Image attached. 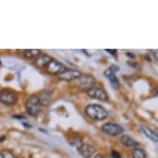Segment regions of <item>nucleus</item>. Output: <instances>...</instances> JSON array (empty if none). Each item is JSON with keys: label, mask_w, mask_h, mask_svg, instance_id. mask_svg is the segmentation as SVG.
<instances>
[{"label": "nucleus", "mask_w": 158, "mask_h": 158, "mask_svg": "<svg viewBox=\"0 0 158 158\" xmlns=\"http://www.w3.org/2000/svg\"><path fill=\"white\" fill-rule=\"evenodd\" d=\"M85 113L87 116L93 120L103 121L108 117V111L100 104H90L85 108Z\"/></svg>", "instance_id": "1"}, {"label": "nucleus", "mask_w": 158, "mask_h": 158, "mask_svg": "<svg viewBox=\"0 0 158 158\" xmlns=\"http://www.w3.org/2000/svg\"><path fill=\"white\" fill-rule=\"evenodd\" d=\"M25 109L29 115L33 117L37 116L42 109V104L39 99V96L36 94L30 96L25 103Z\"/></svg>", "instance_id": "2"}, {"label": "nucleus", "mask_w": 158, "mask_h": 158, "mask_svg": "<svg viewBox=\"0 0 158 158\" xmlns=\"http://www.w3.org/2000/svg\"><path fill=\"white\" fill-rule=\"evenodd\" d=\"M95 83V78L91 75H82L77 80H75V85L78 88L86 91L94 87Z\"/></svg>", "instance_id": "3"}, {"label": "nucleus", "mask_w": 158, "mask_h": 158, "mask_svg": "<svg viewBox=\"0 0 158 158\" xmlns=\"http://www.w3.org/2000/svg\"><path fill=\"white\" fill-rule=\"evenodd\" d=\"M87 95L90 98L96 99V100H98V101H109V95H108V94L101 87H95V86H94V87H92V88L87 90Z\"/></svg>", "instance_id": "4"}, {"label": "nucleus", "mask_w": 158, "mask_h": 158, "mask_svg": "<svg viewBox=\"0 0 158 158\" xmlns=\"http://www.w3.org/2000/svg\"><path fill=\"white\" fill-rule=\"evenodd\" d=\"M119 70V67L117 65H111L110 67H109L105 71H104V75L109 79V82L111 83L113 88L115 89L120 88V83L118 78L116 76V73Z\"/></svg>", "instance_id": "5"}, {"label": "nucleus", "mask_w": 158, "mask_h": 158, "mask_svg": "<svg viewBox=\"0 0 158 158\" xmlns=\"http://www.w3.org/2000/svg\"><path fill=\"white\" fill-rule=\"evenodd\" d=\"M18 100L16 93L9 89H3L0 92V102L5 105H14Z\"/></svg>", "instance_id": "6"}, {"label": "nucleus", "mask_w": 158, "mask_h": 158, "mask_svg": "<svg viewBox=\"0 0 158 158\" xmlns=\"http://www.w3.org/2000/svg\"><path fill=\"white\" fill-rule=\"evenodd\" d=\"M101 129L104 133H106V134L109 135V136H113V137L118 136V135H120L123 132V128L122 127V126L117 124V123H104L102 126Z\"/></svg>", "instance_id": "7"}, {"label": "nucleus", "mask_w": 158, "mask_h": 158, "mask_svg": "<svg viewBox=\"0 0 158 158\" xmlns=\"http://www.w3.org/2000/svg\"><path fill=\"white\" fill-rule=\"evenodd\" d=\"M82 75L81 70H74V69H65L62 73L59 75V79L60 81H72L77 80L78 78Z\"/></svg>", "instance_id": "8"}, {"label": "nucleus", "mask_w": 158, "mask_h": 158, "mask_svg": "<svg viewBox=\"0 0 158 158\" xmlns=\"http://www.w3.org/2000/svg\"><path fill=\"white\" fill-rule=\"evenodd\" d=\"M65 69L66 68L63 64L57 61V60H53V59L46 67L47 72L49 74H52V75H60V73H62Z\"/></svg>", "instance_id": "9"}, {"label": "nucleus", "mask_w": 158, "mask_h": 158, "mask_svg": "<svg viewBox=\"0 0 158 158\" xmlns=\"http://www.w3.org/2000/svg\"><path fill=\"white\" fill-rule=\"evenodd\" d=\"M78 150L84 158L91 157L94 153L95 152V148L94 146L89 144H84V143H82V145L78 148Z\"/></svg>", "instance_id": "10"}, {"label": "nucleus", "mask_w": 158, "mask_h": 158, "mask_svg": "<svg viewBox=\"0 0 158 158\" xmlns=\"http://www.w3.org/2000/svg\"><path fill=\"white\" fill-rule=\"evenodd\" d=\"M52 60V58L48 55L40 54L35 58V65L39 68H46Z\"/></svg>", "instance_id": "11"}, {"label": "nucleus", "mask_w": 158, "mask_h": 158, "mask_svg": "<svg viewBox=\"0 0 158 158\" xmlns=\"http://www.w3.org/2000/svg\"><path fill=\"white\" fill-rule=\"evenodd\" d=\"M141 129L143 131V132L145 134V136L148 138H149L150 140H152V142H155L156 143L157 142L158 137H157V133L152 130L151 127H149L147 125H141Z\"/></svg>", "instance_id": "12"}, {"label": "nucleus", "mask_w": 158, "mask_h": 158, "mask_svg": "<svg viewBox=\"0 0 158 158\" xmlns=\"http://www.w3.org/2000/svg\"><path fill=\"white\" fill-rule=\"evenodd\" d=\"M121 143L123 145L127 148H132V147H136L138 145V143L137 141L127 135H124L121 137Z\"/></svg>", "instance_id": "13"}, {"label": "nucleus", "mask_w": 158, "mask_h": 158, "mask_svg": "<svg viewBox=\"0 0 158 158\" xmlns=\"http://www.w3.org/2000/svg\"><path fill=\"white\" fill-rule=\"evenodd\" d=\"M39 99L41 101V104L42 105H48L50 103V100H51V93L48 92V91H44L42 92V94L39 97Z\"/></svg>", "instance_id": "14"}, {"label": "nucleus", "mask_w": 158, "mask_h": 158, "mask_svg": "<svg viewBox=\"0 0 158 158\" xmlns=\"http://www.w3.org/2000/svg\"><path fill=\"white\" fill-rule=\"evenodd\" d=\"M132 158H148V154L142 148H135L132 152Z\"/></svg>", "instance_id": "15"}, {"label": "nucleus", "mask_w": 158, "mask_h": 158, "mask_svg": "<svg viewBox=\"0 0 158 158\" xmlns=\"http://www.w3.org/2000/svg\"><path fill=\"white\" fill-rule=\"evenodd\" d=\"M40 50H26L24 52V56L26 58H28V59H32V58H36L38 55H40Z\"/></svg>", "instance_id": "16"}, {"label": "nucleus", "mask_w": 158, "mask_h": 158, "mask_svg": "<svg viewBox=\"0 0 158 158\" xmlns=\"http://www.w3.org/2000/svg\"><path fill=\"white\" fill-rule=\"evenodd\" d=\"M1 153H2V155L3 156V157L4 158H17L15 156L13 155V152H10V151L5 150V151H3V152H1Z\"/></svg>", "instance_id": "17"}, {"label": "nucleus", "mask_w": 158, "mask_h": 158, "mask_svg": "<svg viewBox=\"0 0 158 158\" xmlns=\"http://www.w3.org/2000/svg\"><path fill=\"white\" fill-rule=\"evenodd\" d=\"M111 156L113 158H122V156L118 152L115 150H113L111 152Z\"/></svg>", "instance_id": "18"}, {"label": "nucleus", "mask_w": 158, "mask_h": 158, "mask_svg": "<svg viewBox=\"0 0 158 158\" xmlns=\"http://www.w3.org/2000/svg\"><path fill=\"white\" fill-rule=\"evenodd\" d=\"M13 118H18V119H26V118L24 116H17V115H15V116H13Z\"/></svg>", "instance_id": "19"}, {"label": "nucleus", "mask_w": 158, "mask_h": 158, "mask_svg": "<svg viewBox=\"0 0 158 158\" xmlns=\"http://www.w3.org/2000/svg\"><path fill=\"white\" fill-rule=\"evenodd\" d=\"M106 52H109V53H111V54H115L117 52V50H109V49H107L105 50Z\"/></svg>", "instance_id": "20"}, {"label": "nucleus", "mask_w": 158, "mask_h": 158, "mask_svg": "<svg viewBox=\"0 0 158 158\" xmlns=\"http://www.w3.org/2000/svg\"><path fill=\"white\" fill-rule=\"evenodd\" d=\"M127 56H130V58H131V59H134L135 58V56L133 54H131V53H127Z\"/></svg>", "instance_id": "21"}, {"label": "nucleus", "mask_w": 158, "mask_h": 158, "mask_svg": "<svg viewBox=\"0 0 158 158\" xmlns=\"http://www.w3.org/2000/svg\"><path fill=\"white\" fill-rule=\"evenodd\" d=\"M23 126H25V127H31V126L28 125V123H23Z\"/></svg>", "instance_id": "22"}, {"label": "nucleus", "mask_w": 158, "mask_h": 158, "mask_svg": "<svg viewBox=\"0 0 158 158\" xmlns=\"http://www.w3.org/2000/svg\"><path fill=\"white\" fill-rule=\"evenodd\" d=\"M94 158H104V157L102 155H97Z\"/></svg>", "instance_id": "23"}, {"label": "nucleus", "mask_w": 158, "mask_h": 158, "mask_svg": "<svg viewBox=\"0 0 158 158\" xmlns=\"http://www.w3.org/2000/svg\"><path fill=\"white\" fill-rule=\"evenodd\" d=\"M0 158H4V157H3V156L2 155V153H1V152H0Z\"/></svg>", "instance_id": "24"}, {"label": "nucleus", "mask_w": 158, "mask_h": 158, "mask_svg": "<svg viewBox=\"0 0 158 158\" xmlns=\"http://www.w3.org/2000/svg\"><path fill=\"white\" fill-rule=\"evenodd\" d=\"M2 65V63H1V62H0V65Z\"/></svg>", "instance_id": "25"}]
</instances>
